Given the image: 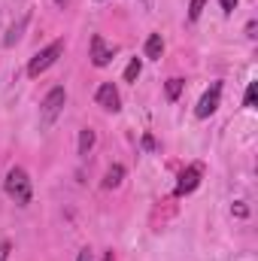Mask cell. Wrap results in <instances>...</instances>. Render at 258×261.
I'll list each match as a JSON object with an SVG mask.
<instances>
[{
    "label": "cell",
    "mask_w": 258,
    "mask_h": 261,
    "mask_svg": "<svg viewBox=\"0 0 258 261\" xmlns=\"http://www.w3.org/2000/svg\"><path fill=\"white\" fill-rule=\"evenodd\" d=\"M161 52H164V43H161V34H152V37L146 40V58H152V61H158V58H161Z\"/></svg>",
    "instance_id": "9c48e42d"
},
{
    "label": "cell",
    "mask_w": 258,
    "mask_h": 261,
    "mask_svg": "<svg viewBox=\"0 0 258 261\" xmlns=\"http://www.w3.org/2000/svg\"><path fill=\"white\" fill-rule=\"evenodd\" d=\"M234 216H240V219H246V216H249V210H246V203H234Z\"/></svg>",
    "instance_id": "e0dca14e"
},
{
    "label": "cell",
    "mask_w": 258,
    "mask_h": 261,
    "mask_svg": "<svg viewBox=\"0 0 258 261\" xmlns=\"http://www.w3.org/2000/svg\"><path fill=\"white\" fill-rule=\"evenodd\" d=\"M55 3H58V6H67V0H55Z\"/></svg>",
    "instance_id": "ffe728a7"
},
{
    "label": "cell",
    "mask_w": 258,
    "mask_h": 261,
    "mask_svg": "<svg viewBox=\"0 0 258 261\" xmlns=\"http://www.w3.org/2000/svg\"><path fill=\"white\" fill-rule=\"evenodd\" d=\"M3 189H6V195L12 197L18 206H28L31 197H34V186H31V176H28L24 167H12L6 173V179H3Z\"/></svg>",
    "instance_id": "6da1fadb"
},
{
    "label": "cell",
    "mask_w": 258,
    "mask_h": 261,
    "mask_svg": "<svg viewBox=\"0 0 258 261\" xmlns=\"http://www.w3.org/2000/svg\"><path fill=\"white\" fill-rule=\"evenodd\" d=\"M219 3H222V12H225V15H231V12L237 9V0H219Z\"/></svg>",
    "instance_id": "2e32d148"
},
{
    "label": "cell",
    "mask_w": 258,
    "mask_h": 261,
    "mask_svg": "<svg viewBox=\"0 0 258 261\" xmlns=\"http://www.w3.org/2000/svg\"><path fill=\"white\" fill-rule=\"evenodd\" d=\"M100 261H113V252H107V255H104Z\"/></svg>",
    "instance_id": "d6986e66"
},
{
    "label": "cell",
    "mask_w": 258,
    "mask_h": 261,
    "mask_svg": "<svg viewBox=\"0 0 258 261\" xmlns=\"http://www.w3.org/2000/svg\"><path fill=\"white\" fill-rule=\"evenodd\" d=\"M219 100H222V82H213V85L203 91V97L197 100L194 116H197V119H210V116L219 110Z\"/></svg>",
    "instance_id": "277c9868"
},
{
    "label": "cell",
    "mask_w": 258,
    "mask_h": 261,
    "mask_svg": "<svg viewBox=\"0 0 258 261\" xmlns=\"http://www.w3.org/2000/svg\"><path fill=\"white\" fill-rule=\"evenodd\" d=\"M9 252H12V243L3 240V243H0V261H9Z\"/></svg>",
    "instance_id": "9a60e30c"
},
{
    "label": "cell",
    "mask_w": 258,
    "mask_h": 261,
    "mask_svg": "<svg viewBox=\"0 0 258 261\" xmlns=\"http://www.w3.org/2000/svg\"><path fill=\"white\" fill-rule=\"evenodd\" d=\"M76 261H91V252H88V249H82V252H79V258Z\"/></svg>",
    "instance_id": "ac0fdd59"
},
{
    "label": "cell",
    "mask_w": 258,
    "mask_h": 261,
    "mask_svg": "<svg viewBox=\"0 0 258 261\" xmlns=\"http://www.w3.org/2000/svg\"><path fill=\"white\" fill-rule=\"evenodd\" d=\"M164 91H167V100H176L179 94H183V79H167V85H164Z\"/></svg>",
    "instance_id": "8fae6325"
},
{
    "label": "cell",
    "mask_w": 258,
    "mask_h": 261,
    "mask_svg": "<svg viewBox=\"0 0 258 261\" xmlns=\"http://www.w3.org/2000/svg\"><path fill=\"white\" fill-rule=\"evenodd\" d=\"M203 3H207V0H192V6H189V18H192V21H197V18H200Z\"/></svg>",
    "instance_id": "5bb4252c"
},
{
    "label": "cell",
    "mask_w": 258,
    "mask_h": 261,
    "mask_svg": "<svg viewBox=\"0 0 258 261\" xmlns=\"http://www.w3.org/2000/svg\"><path fill=\"white\" fill-rule=\"evenodd\" d=\"M94 100H97L107 113H119V110H122V97H119V88H116L113 82H104V85L97 88Z\"/></svg>",
    "instance_id": "8992f818"
},
{
    "label": "cell",
    "mask_w": 258,
    "mask_h": 261,
    "mask_svg": "<svg viewBox=\"0 0 258 261\" xmlns=\"http://www.w3.org/2000/svg\"><path fill=\"white\" fill-rule=\"evenodd\" d=\"M94 140H97V137H94V130L91 128L79 130V155H88V152L94 149Z\"/></svg>",
    "instance_id": "30bf717a"
},
{
    "label": "cell",
    "mask_w": 258,
    "mask_h": 261,
    "mask_svg": "<svg viewBox=\"0 0 258 261\" xmlns=\"http://www.w3.org/2000/svg\"><path fill=\"white\" fill-rule=\"evenodd\" d=\"M255 97H258V82H249L246 97H243V107H255Z\"/></svg>",
    "instance_id": "4fadbf2b"
},
{
    "label": "cell",
    "mask_w": 258,
    "mask_h": 261,
    "mask_svg": "<svg viewBox=\"0 0 258 261\" xmlns=\"http://www.w3.org/2000/svg\"><path fill=\"white\" fill-rule=\"evenodd\" d=\"M140 70H143V64H140V58H134V61H131L128 67H125V82H137Z\"/></svg>",
    "instance_id": "7c38bea8"
},
{
    "label": "cell",
    "mask_w": 258,
    "mask_h": 261,
    "mask_svg": "<svg viewBox=\"0 0 258 261\" xmlns=\"http://www.w3.org/2000/svg\"><path fill=\"white\" fill-rule=\"evenodd\" d=\"M113 55H116V49L107 46V40H104L100 34H94V37H91V64L94 67H107L110 61H113Z\"/></svg>",
    "instance_id": "52a82bcc"
},
{
    "label": "cell",
    "mask_w": 258,
    "mask_h": 261,
    "mask_svg": "<svg viewBox=\"0 0 258 261\" xmlns=\"http://www.w3.org/2000/svg\"><path fill=\"white\" fill-rule=\"evenodd\" d=\"M61 55H64V40H55V43H49L46 49H40V52L31 58V64H28V76H34V79H37L40 73H46L49 67L55 64Z\"/></svg>",
    "instance_id": "7a4b0ae2"
},
{
    "label": "cell",
    "mask_w": 258,
    "mask_h": 261,
    "mask_svg": "<svg viewBox=\"0 0 258 261\" xmlns=\"http://www.w3.org/2000/svg\"><path fill=\"white\" fill-rule=\"evenodd\" d=\"M64 103H67V91L61 85H55V88L43 97V103H40V122H43V128H49V125L64 113Z\"/></svg>",
    "instance_id": "3957f363"
},
{
    "label": "cell",
    "mask_w": 258,
    "mask_h": 261,
    "mask_svg": "<svg viewBox=\"0 0 258 261\" xmlns=\"http://www.w3.org/2000/svg\"><path fill=\"white\" fill-rule=\"evenodd\" d=\"M200 176H203V164H189L183 173H179V182H176V197H183V195H192L194 189L200 186Z\"/></svg>",
    "instance_id": "5b68a950"
},
{
    "label": "cell",
    "mask_w": 258,
    "mask_h": 261,
    "mask_svg": "<svg viewBox=\"0 0 258 261\" xmlns=\"http://www.w3.org/2000/svg\"><path fill=\"white\" fill-rule=\"evenodd\" d=\"M122 179H125V167H122V164H113V167L104 173V189H119Z\"/></svg>",
    "instance_id": "ba28073f"
}]
</instances>
